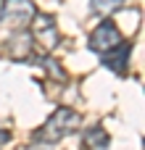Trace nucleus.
Instances as JSON below:
<instances>
[{"instance_id": "6", "label": "nucleus", "mask_w": 145, "mask_h": 150, "mask_svg": "<svg viewBox=\"0 0 145 150\" xmlns=\"http://www.w3.org/2000/svg\"><path fill=\"white\" fill-rule=\"evenodd\" d=\"M108 142H111V137H108V132H106L100 124L85 129V148H90V150H106V148H108Z\"/></svg>"}, {"instance_id": "3", "label": "nucleus", "mask_w": 145, "mask_h": 150, "mask_svg": "<svg viewBox=\"0 0 145 150\" xmlns=\"http://www.w3.org/2000/svg\"><path fill=\"white\" fill-rule=\"evenodd\" d=\"M26 29H29L32 40L40 42L45 50H53V47H58V42H61L58 24H55V18H53L50 13H40V11H37L34 18H32V24H29Z\"/></svg>"}, {"instance_id": "4", "label": "nucleus", "mask_w": 145, "mask_h": 150, "mask_svg": "<svg viewBox=\"0 0 145 150\" xmlns=\"http://www.w3.org/2000/svg\"><path fill=\"white\" fill-rule=\"evenodd\" d=\"M124 37H122V32H119V26L114 24V21H108V18H103L92 32H90V40H87V47L95 53V55H106V53H111L119 42H122Z\"/></svg>"}, {"instance_id": "1", "label": "nucleus", "mask_w": 145, "mask_h": 150, "mask_svg": "<svg viewBox=\"0 0 145 150\" xmlns=\"http://www.w3.org/2000/svg\"><path fill=\"white\" fill-rule=\"evenodd\" d=\"M82 124V116L74 111V108H66V105H58L53 113H50V119L32 134L37 142H45V145H55V142H61L63 137H69L71 132H77V127Z\"/></svg>"}, {"instance_id": "8", "label": "nucleus", "mask_w": 145, "mask_h": 150, "mask_svg": "<svg viewBox=\"0 0 145 150\" xmlns=\"http://www.w3.org/2000/svg\"><path fill=\"white\" fill-rule=\"evenodd\" d=\"M8 140H11V132L8 129H0V145H5Z\"/></svg>"}, {"instance_id": "2", "label": "nucleus", "mask_w": 145, "mask_h": 150, "mask_svg": "<svg viewBox=\"0 0 145 150\" xmlns=\"http://www.w3.org/2000/svg\"><path fill=\"white\" fill-rule=\"evenodd\" d=\"M34 13H37L34 0H3V5H0V21L13 32L26 29L32 24Z\"/></svg>"}, {"instance_id": "5", "label": "nucleus", "mask_w": 145, "mask_h": 150, "mask_svg": "<svg viewBox=\"0 0 145 150\" xmlns=\"http://www.w3.org/2000/svg\"><path fill=\"white\" fill-rule=\"evenodd\" d=\"M129 53H132V42L122 40V42H119L111 53L100 55V61H103V66H106V69H111L114 74L124 76V74L129 71Z\"/></svg>"}, {"instance_id": "7", "label": "nucleus", "mask_w": 145, "mask_h": 150, "mask_svg": "<svg viewBox=\"0 0 145 150\" xmlns=\"http://www.w3.org/2000/svg\"><path fill=\"white\" fill-rule=\"evenodd\" d=\"M119 8H124V0H90V13L98 18H108Z\"/></svg>"}]
</instances>
